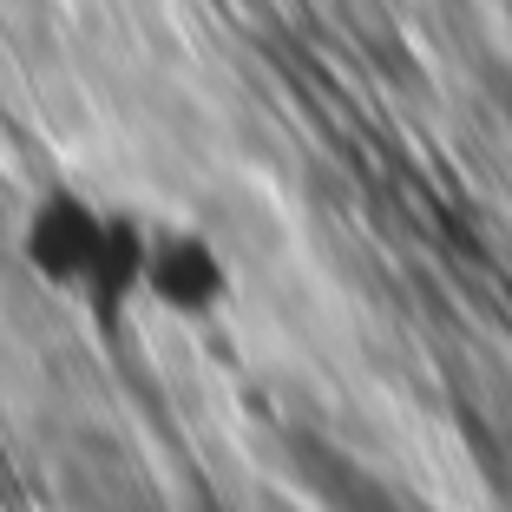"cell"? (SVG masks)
Returning <instances> with one entry per match:
<instances>
[{"mask_svg":"<svg viewBox=\"0 0 512 512\" xmlns=\"http://www.w3.org/2000/svg\"><path fill=\"white\" fill-rule=\"evenodd\" d=\"M145 243L151 217L99 204L92 191L53 184L20 211V263L40 289L79 302L92 322L119 329L145 309Z\"/></svg>","mask_w":512,"mask_h":512,"instance_id":"6da1fadb","label":"cell"},{"mask_svg":"<svg viewBox=\"0 0 512 512\" xmlns=\"http://www.w3.org/2000/svg\"><path fill=\"white\" fill-rule=\"evenodd\" d=\"M499 20H506V33H512V0H499Z\"/></svg>","mask_w":512,"mask_h":512,"instance_id":"3957f363","label":"cell"},{"mask_svg":"<svg viewBox=\"0 0 512 512\" xmlns=\"http://www.w3.org/2000/svg\"><path fill=\"white\" fill-rule=\"evenodd\" d=\"M230 256L197 224H151L145 243V309L171 322H211L230 302Z\"/></svg>","mask_w":512,"mask_h":512,"instance_id":"7a4b0ae2","label":"cell"}]
</instances>
